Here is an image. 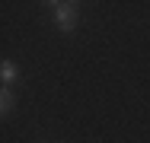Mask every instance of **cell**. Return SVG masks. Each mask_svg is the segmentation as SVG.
Returning <instances> with one entry per match:
<instances>
[{
  "label": "cell",
  "mask_w": 150,
  "mask_h": 143,
  "mask_svg": "<svg viewBox=\"0 0 150 143\" xmlns=\"http://www.w3.org/2000/svg\"><path fill=\"white\" fill-rule=\"evenodd\" d=\"M13 102H16V99H13V92L3 86V92H0V111H3V114H10V111H13Z\"/></svg>",
  "instance_id": "cell-3"
},
{
  "label": "cell",
  "mask_w": 150,
  "mask_h": 143,
  "mask_svg": "<svg viewBox=\"0 0 150 143\" xmlns=\"http://www.w3.org/2000/svg\"><path fill=\"white\" fill-rule=\"evenodd\" d=\"M48 6H51V13H54V22H58L61 32H74V26H77V3L51 0Z\"/></svg>",
  "instance_id": "cell-1"
},
{
  "label": "cell",
  "mask_w": 150,
  "mask_h": 143,
  "mask_svg": "<svg viewBox=\"0 0 150 143\" xmlns=\"http://www.w3.org/2000/svg\"><path fill=\"white\" fill-rule=\"evenodd\" d=\"M16 76H19V70H16V64H13V60H3V67H0V80H3V86L10 89V86L16 83Z\"/></svg>",
  "instance_id": "cell-2"
}]
</instances>
